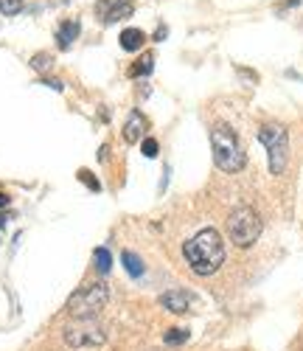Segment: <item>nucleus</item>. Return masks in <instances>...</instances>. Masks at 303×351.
Segmentation results:
<instances>
[{
  "label": "nucleus",
  "mask_w": 303,
  "mask_h": 351,
  "mask_svg": "<svg viewBox=\"0 0 303 351\" xmlns=\"http://www.w3.org/2000/svg\"><path fill=\"white\" fill-rule=\"evenodd\" d=\"M228 237L236 247L256 245L258 237H261V217L256 214V208H250V206L233 208V214L228 219Z\"/></svg>",
  "instance_id": "obj_4"
},
{
  "label": "nucleus",
  "mask_w": 303,
  "mask_h": 351,
  "mask_svg": "<svg viewBox=\"0 0 303 351\" xmlns=\"http://www.w3.org/2000/svg\"><path fill=\"white\" fill-rule=\"evenodd\" d=\"M110 301V289L107 284H87L82 289H76L73 295L68 298V315L76 317V320H90V317H96Z\"/></svg>",
  "instance_id": "obj_3"
},
{
  "label": "nucleus",
  "mask_w": 303,
  "mask_h": 351,
  "mask_svg": "<svg viewBox=\"0 0 303 351\" xmlns=\"http://www.w3.org/2000/svg\"><path fill=\"white\" fill-rule=\"evenodd\" d=\"M79 180H82V183H84V186H87L90 191H101V183H99V180L93 178V171L82 169V171H79Z\"/></svg>",
  "instance_id": "obj_17"
},
{
  "label": "nucleus",
  "mask_w": 303,
  "mask_h": 351,
  "mask_svg": "<svg viewBox=\"0 0 303 351\" xmlns=\"http://www.w3.org/2000/svg\"><path fill=\"white\" fill-rule=\"evenodd\" d=\"M152 68H155V56L152 53H146V56H141V60L130 68V76L132 79H141V76H149L152 73Z\"/></svg>",
  "instance_id": "obj_13"
},
{
  "label": "nucleus",
  "mask_w": 303,
  "mask_h": 351,
  "mask_svg": "<svg viewBox=\"0 0 303 351\" xmlns=\"http://www.w3.org/2000/svg\"><path fill=\"white\" fill-rule=\"evenodd\" d=\"M118 40H121V48L124 51H141L143 43H146V34L141 32V28H124Z\"/></svg>",
  "instance_id": "obj_11"
},
{
  "label": "nucleus",
  "mask_w": 303,
  "mask_h": 351,
  "mask_svg": "<svg viewBox=\"0 0 303 351\" xmlns=\"http://www.w3.org/2000/svg\"><path fill=\"white\" fill-rule=\"evenodd\" d=\"M210 146H214V163L217 169L233 174L239 169H245V149H241V143L236 138V132L228 127V124H214L210 130Z\"/></svg>",
  "instance_id": "obj_2"
},
{
  "label": "nucleus",
  "mask_w": 303,
  "mask_h": 351,
  "mask_svg": "<svg viewBox=\"0 0 303 351\" xmlns=\"http://www.w3.org/2000/svg\"><path fill=\"white\" fill-rule=\"evenodd\" d=\"M183 256L197 276H214L225 261V242L217 228H202L183 245Z\"/></svg>",
  "instance_id": "obj_1"
},
{
  "label": "nucleus",
  "mask_w": 303,
  "mask_h": 351,
  "mask_svg": "<svg viewBox=\"0 0 303 351\" xmlns=\"http://www.w3.org/2000/svg\"><path fill=\"white\" fill-rule=\"evenodd\" d=\"M6 206H9V194L0 191V208H6Z\"/></svg>",
  "instance_id": "obj_21"
},
{
  "label": "nucleus",
  "mask_w": 303,
  "mask_h": 351,
  "mask_svg": "<svg viewBox=\"0 0 303 351\" xmlns=\"http://www.w3.org/2000/svg\"><path fill=\"white\" fill-rule=\"evenodd\" d=\"M141 149H143V155H146V158H158V149H160V146H158V141H155V138H143Z\"/></svg>",
  "instance_id": "obj_18"
},
{
  "label": "nucleus",
  "mask_w": 303,
  "mask_h": 351,
  "mask_svg": "<svg viewBox=\"0 0 303 351\" xmlns=\"http://www.w3.org/2000/svg\"><path fill=\"white\" fill-rule=\"evenodd\" d=\"M135 12V3L132 0H96V14L101 23H118V20H124Z\"/></svg>",
  "instance_id": "obj_7"
},
{
  "label": "nucleus",
  "mask_w": 303,
  "mask_h": 351,
  "mask_svg": "<svg viewBox=\"0 0 303 351\" xmlns=\"http://www.w3.org/2000/svg\"><path fill=\"white\" fill-rule=\"evenodd\" d=\"M163 340H166L169 346H183V343H189V332H186V329H169Z\"/></svg>",
  "instance_id": "obj_16"
},
{
  "label": "nucleus",
  "mask_w": 303,
  "mask_h": 351,
  "mask_svg": "<svg viewBox=\"0 0 303 351\" xmlns=\"http://www.w3.org/2000/svg\"><path fill=\"white\" fill-rule=\"evenodd\" d=\"M191 304H194V295H191L189 289H171V292H163V295H160V306L169 309V312H174V315L189 312Z\"/></svg>",
  "instance_id": "obj_8"
},
{
  "label": "nucleus",
  "mask_w": 303,
  "mask_h": 351,
  "mask_svg": "<svg viewBox=\"0 0 303 351\" xmlns=\"http://www.w3.org/2000/svg\"><path fill=\"white\" fill-rule=\"evenodd\" d=\"M79 32H82V25H79L76 20H65L62 25L56 28V45L62 48V51H68V48L73 45V40L79 37Z\"/></svg>",
  "instance_id": "obj_10"
},
{
  "label": "nucleus",
  "mask_w": 303,
  "mask_h": 351,
  "mask_svg": "<svg viewBox=\"0 0 303 351\" xmlns=\"http://www.w3.org/2000/svg\"><path fill=\"white\" fill-rule=\"evenodd\" d=\"M32 65H34L37 71H45V68L51 65V56H48V53H37L34 60H32Z\"/></svg>",
  "instance_id": "obj_19"
},
{
  "label": "nucleus",
  "mask_w": 303,
  "mask_h": 351,
  "mask_svg": "<svg viewBox=\"0 0 303 351\" xmlns=\"http://www.w3.org/2000/svg\"><path fill=\"white\" fill-rule=\"evenodd\" d=\"M146 130H149L146 115H143L141 110H132L130 119H127V124H124V141H127V143H138Z\"/></svg>",
  "instance_id": "obj_9"
},
{
  "label": "nucleus",
  "mask_w": 303,
  "mask_h": 351,
  "mask_svg": "<svg viewBox=\"0 0 303 351\" xmlns=\"http://www.w3.org/2000/svg\"><path fill=\"white\" fill-rule=\"evenodd\" d=\"M25 9L23 0H0V14H6V17H14Z\"/></svg>",
  "instance_id": "obj_15"
},
{
  "label": "nucleus",
  "mask_w": 303,
  "mask_h": 351,
  "mask_svg": "<svg viewBox=\"0 0 303 351\" xmlns=\"http://www.w3.org/2000/svg\"><path fill=\"white\" fill-rule=\"evenodd\" d=\"M93 261H96V270L99 273H110V267H112V256H110V250L107 247H96L93 250Z\"/></svg>",
  "instance_id": "obj_14"
},
{
  "label": "nucleus",
  "mask_w": 303,
  "mask_h": 351,
  "mask_svg": "<svg viewBox=\"0 0 303 351\" xmlns=\"http://www.w3.org/2000/svg\"><path fill=\"white\" fill-rule=\"evenodd\" d=\"M121 261H124V267H127V273H130L132 278H141V276H143V261H141V256H135L132 250H124Z\"/></svg>",
  "instance_id": "obj_12"
},
{
  "label": "nucleus",
  "mask_w": 303,
  "mask_h": 351,
  "mask_svg": "<svg viewBox=\"0 0 303 351\" xmlns=\"http://www.w3.org/2000/svg\"><path fill=\"white\" fill-rule=\"evenodd\" d=\"M43 84H48V87H53V90H62V87H65V84H62V82H59V79H45Z\"/></svg>",
  "instance_id": "obj_20"
},
{
  "label": "nucleus",
  "mask_w": 303,
  "mask_h": 351,
  "mask_svg": "<svg viewBox=\"0 0 303 351\" xmlns=\"http://www.w3.org/2000/svg\"><path fill=\"white\" fill-rule=\"evenodd\" d=\"M258 141L267 149V160H269V171L272 174H284L287 169V152H289V132L281 124H264L258 130Z\"/></svg>",
  "instance_id": "obj_5"
},
{
  "label": "nucleus",
  "mask_w": 303,
  "mask_h": 351,
  "mask_svg": "<svg viewBox=\"0 0 303 351\" xmlns=\"http://www.w3.org/2000/svg\"><path fill=\"white\" fill-rule=\"evenodd\" d=\"M62 340L71 348H96L107 340V332L99 324H93V317H90V320H76V324L65 326Z\"/></svg>",
  "instance_id": "obj_6"
},
{
  "label": "nucleus",
  "mask_w": 303,
  "mask_h": 351,
  "mask_svg": "<svg viewBox=\"0 0 303 351\" xmlns=\"http://www.w3.org/2000/svg\"><path fill=\"white\" fill-rule=\"evenodd\" d=\"M6 219H9L6 214H0V228H3V225H6Z\"/></svg>",
  "instance_id": "obj_22"
}]
</instances>
